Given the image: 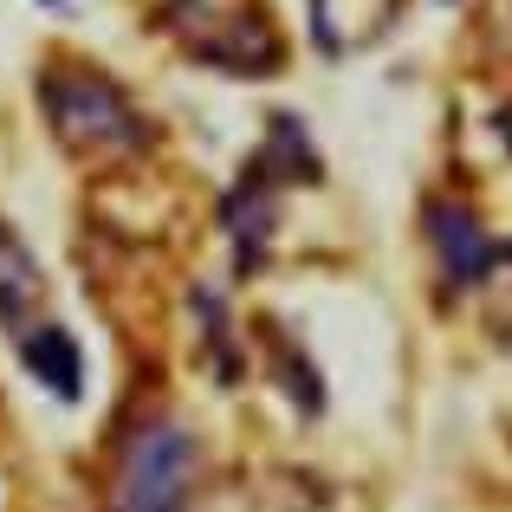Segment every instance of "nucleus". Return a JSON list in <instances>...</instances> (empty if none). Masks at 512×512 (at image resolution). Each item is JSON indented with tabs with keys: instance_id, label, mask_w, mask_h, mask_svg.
<instances>
[{
	"instance_id": "obj_8",
	"label": "nucleus",
	"mask_w": 512,
	"mask_h": 512,
	"mask_svg": "<svg viewBox=\"0 0 512 512\" xmlns=\"http://www.w3.org/2000/svg\"><path fill=\"white\" fill-rule=\"evenodd\" d=\"M260 169H273L279 182H318V150H312V137H305L299 117L273 111L266 143H260Z\"/></svg>"
},
{
	"instance_id": "obj_4",
	"label": "nucleus",
	"mask_w": 512,
	"mask_h": 512,
	"mask_svg": "<svg viewBox=\"0 0 512 512\" xmlns=\"http://www.w3.org/2000/svg\"><path fill=\"white\" fill-rule=\"evenodd\" d=\"M422 227H428V240H435L441 279H448L454 292H467V286H480V279H493V273L512 260V247H506V240H493L487 227H480V214L467 208V201H428Z\"/></svg>"
},
{
	"instance_id": "obj_2",
	"label": "nucleus",
	"mask_w": 512,
	"mask_h": 512,
	"mask_svg": "<svg viewBox=\"0 0 512 512\" xmlns=\"http://www.w3.org/2000/svg\"><path fill=\"white\" fill-rule=\"evenodd\" d=\"M195 467H201L195 435L182 422H169V415H143L117 448L104 512H188Z\"/></svg>"
},
{
	"instance_id": "obj_3",
	"label": "nucleus",
	"mask_w": 512,
	"mask_h": 512,
	"mask_svg": "<svg viewBox=\"0 0 512 512\" xmlns=\"http://www.w3.org/2000/svg\"><path fill=\"white\" fill-rule=\"evenodd\" d=\"M169 26L182 33L188 59L227 65V72H273L279 33L253 0H163Z\"/></svg>"
},
{
	"instance_id": "obj_6",
	"label": "nucleus",
	"mask_w": 512,
	"mask_h": 512,
	"mask_svg": "<svg viewBox=\"0 0 512 512\" xmlns=\"http://www.w3.org/2000/svg\"><path fill=\"white\" fill-rule=\"evenodd\" d=\"M39 325H46V286H39L26 247L13 240V227H0V331L20 344Z\"/></svg>"
},
{
	"instance_id": "obj_5",
	"label": "nucleus",
	"mask_w": 512,
	"mask_h": 512,
	"mask_svg": "<svg viewBox=\"0 0 512 512\" xmlns=\"http://www.w3.org/2000/svg\"><path fill=\"white\" fill-rule=\"evenodd\" d=\"M279 188H286V182H279L273 169L253 163L234 182V195L221 201V227L234 234V266H240V273H260V266H266V247H273V227H279V208H273Z\"/></svg>"
},
{
	"instance_id": "obj_1",
	"label": "nucleus",
	"mask_w": 512,
	"mask_h": 512,
	"mask_svg": "<svg viewBox=\"0 0 512 512\" xmlns=\"http://www.w3.org/2000/svg\"><path fill=\"white\" fill-rule=\"evenodd\" d=\"M39 111H46L52 137L72 156H137L150 150V124L137 117V104L111 85L104 72L85 65H52L39 72Z\"/></svg>"
},
{
	"instance_id": "obj_7",
	"label": "nucleus",
	"mask_w": 512,
	"mask_h": 512,
	"mask_svg": "<svg viewBox=\"0 0 512 512\" xmlns=\"http://www.w3.org/2000/svg\"><path fill=\"white\" fill-rule=\"evenodd\" d=\"M20 357H26V370H33V383H46L59 402H78V389H85V370H78V338L59 325V318H46L39 331H26L20 338Z\"/></svg>"
}]
</instances>
